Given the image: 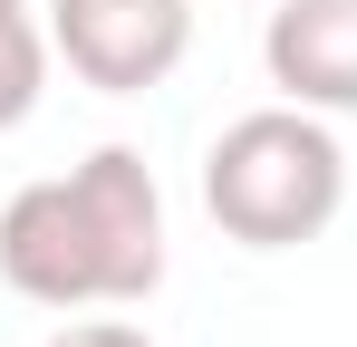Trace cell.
<instances>
[{"instance_id": "277c9868", "label": "cell", "mask_w": 357, "mask_h": 347, "mask_svg": "<svg viewBox=\"0 0 357 347\" xmlns=\"http://www.w3.org/2000/svg\"><path fill=\"white\" fill-rule=\"evenodd\" d=\"M261 68L290 107L357 116V0H271Z\"/></svg>"}, {"instance_id": "8992f818", "label": "cell", "mask_w": 357, "mask_h": 347, "mask_svg": "<svg viewBox=\"0 0 357 347\" xmlns=\"http://www.w3.org/2000/svg\"><path fill=\"white\" fill-rule=\"evenodd\" d=\"M39 347H155L135 318H77V328H59V338H39Z\"/></svg>"}, {"instance_id": "3957f363", "label": "cell", "mask_w": 357, "mask_h": 347, "mask_svg": "<svg viewBox=\"0 0 357 347\" xmlns=\"http://www.w3.org/2000/svg\"><path fill=\"white\" fill-rule=\"evenodd\" d=\"M49 49L97 97H145L193 49V0H49Z\"/></svg>"}, {"instance_id": "5b68a950", "label": "cell", "mask_w": 357, "mask_h": 347, "mask_svg": "<svg viewBox=\"0 0 357 347\" xmlns=\"http://www.w3.org/2000/svg\"><path fill=\"white\" fill-rule=\"evenodd\" d=\"M49 29L29 20V10H0V135L10 125H29L39 116V97H49Z\"/></svg>"}, {"instance_id": "ba28073f", "label": "cell", "mask_w": 357, "mask_h": 347, "mask_svg": "<svg viewBox=\"0 0 357 347\" xmlns=\"http://www.w3.org/2000/svg\"><path fill=\"white\" fill-rule=\"evenodd\" d=\"M261 10H271V0H261Z\"/></svg>"}, {"instance_id": "6da1fadb", "label": "cell", "mask_w": 357, "mask_h": 347, "mask_svg": "<svg viewBox=\"0 0 357 347\" xmlns=\"http://www.w3.org/2000/svg\"><path fill=\"white\" fill-rule=\"evenodd\" d=\"M0 280L39 309H135L165 280V193L135 145L20 183L0 203Z\"/></svg>"}, {"instance_id": "7a4b0ae2", "label": "cell", "mask_w": 357, "mask_h": 347, "mask_svg": "<svg viewBox=\"0 0 357 347\" xmlns=\"http://www.w3.org/2000/svg\"><path fill=\"white\" fill-rule=\"evenodd\" d=\"M338 203H348V155L319 107H290V97L251 107L203 155V213L241 251H299L338 222Z\"/></svg>"}, {"instance_id": "52a82bcc", "label": "cell", "mask_w": 357, "mask_h": 347, "mask_svg": "<svg viewBox=\"0 0 357 347\" xmlns=\"http://www.w3.org/2000/svg\"><path fill=\"white\" fill-rule=\"evenodd\" d=\"M0 10H29V0H0Z\"/></svg>"}]
</instances>
